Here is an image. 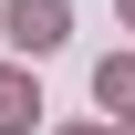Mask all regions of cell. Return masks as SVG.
I'll list each match as a JSON object with an SVG mask.
<instances>
[{"instance_id": "6da1fadb", "label": "cell", "mask_w": 135, "mask_h": 135, "mask_svg": "<svg viewBox=\"0 0 135 135\" xmlns=\"http://www.w3.org/2000/svg\"><path fill=\"white\" fill-rule=\"evenodd\" d=\"M0 31H11L21 52H52V42L73 31V11H62V0H11V11H0Z\"/></svg>"}, {"instance_id": "7a4b0ae2", "label": "cell", "mask_w": 135, "mask_h": 135, "mask_svg": "<svg viewBox=\"0 0 135 135\" xmlns=\"http://www.w3.org/2000/svg\"><path fill=\"white\" fill-rule=\"evenodd\" d=\"M42 125V94H31V73H0V135H31Z\"/></svg>"}, {"instance_id": "3957f363", "label": "cell", "mask_w": 135, "mask_h": 135, "mask_svg": "<svg viewBox=\"0 0 135 135\" xmlns=\"http://www.w3.org/2000/svg\"><path fill=\"white\" fill-rule=\"evenodd\" d=\"M94 104H104V114H114V104H135V52H125V62H104V73H94Z\"/></svg>"}, {"instance_id": "277c9868", "label": "cell", "mask_w": 135, "mask_h": 135, "mask_svg": "<svg viewBox=\"0 0 135 135\" xmlns=\"http://www.w3.org/2000/svg\"><path fill=\"white\" fill-rule=\"evenodd\" d=\"M73 135H104V125H73Z\"/></svg>"}, {"instance_id": "5b68a950", "label": "cell", "mask_w": 135, "mask_h": 135, "mask_svg": "<svg viewBox=\"0 0 135 135\" xmlns=\"http://www.w3.org/2000/svg\"><path fill=\"white\" fill-rule=\"evenodd\" d=\"M125 21H135V0H125Z\"/></svg>"}, {"instance_id": "8992f818", "label": "cell", "mask_w": 135, "mask_h": 135, "mask_svg": "<svg viewBox=\"0 0 135 135\" xmlns=\"http://www.w3.org/2000/svg\"><path fill=\"white\" fill-rule=\"evenodd\" d=\"M125 135H135V125H125Z\"/></svg>"}]
</instances>
